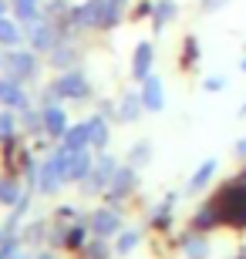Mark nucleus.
<instances>
[{
    "label": "nucleus",
    "instance_id": "f257e3e1",
    "mask_svg": "<svg viewBox=\"0 0 246 259\" xmlns=\"http://www.w3.org/2000/svg\"><path fill=\"white\" fill-rule=\"evenodd\" d=\"M213 205H216V215H219V226L223 229H233V232L246 229V182L243 179L223 185L213 195Z\"/></svg>",
    "mask_w": 246,
    "mask_h": 259
},
{
    "label": "nucleus",
    "instance_id": "f03ea898",
    "mask_svg": "<svg viewBox=\"0 0 246 259\" xmlns=\"http://www.w3.org/2000/svg\"><path fill=\"white\" fill-rule=\"evenodd\" d=\"M88 229H91V236H98V239H115V236L125 229L122 205H108V202H104L101 209H95L88 215Z\"/></svg>",
    "mask_w": 246,
    "mask_h": 259
},
{
    "label": "nucleus",
    "instance_id": "7ed1b4c3",
    "mask_svg": "<svg viewBox=\"0 0 246 259\" xmlns=\"http://www.w3.org/2000/svg\"><path fill=\"white\" fill-rule=\"evenodd\" d=\"M115 172H118V158L108 155V152H98L95 168H91L88 179L81 182V192H85V195H104V189H108V182H112Z\"/></svg>",
    "mask_w": 246,
    "mask_h": 259
},
{
    "label": "nucleus",
    "instance_id": "20e7f679",
    "mask_svg": "<svg viewBox=\"0 0 246 259\" xmlns=\"http://www.w3.org/2000/svg\"><path fill=\"white\" fill-rule=\"evenodd\" d=\"M135 182H138L135 165H118V172L112 175V182L104 189V202H108V205H122V202L135 192Z\"/></svg>",
    "mask_w": 246,
    "mask_h": 259
},
{
    "label": "nucleus",
    "instance_id": "39448f33",
    "mask_svg": "<svg viewBox=\"0 0 246 259\" xmlns=\"http://www.w3.org/2000/svg\"><path fill=\"white\" fill-rule=\"evenodd\" d=\"M51 88H54L57 98H71V101H81V98H88V91H91V88H88V77L78 74V71H67V74H61Z\"/></svg>",
    "mask_w": 246,
    "mask_h": 259
},
{
    "label": "nucleus",
    "instance_id": "423d86ee",
    "mask_svg": "<svg viewBox=\"0 0 246 259\" xmlns=\"http://www.w3.org/2000/svg\"><path fill=\"white\" fill-rule=\"evenodd\" d=\"M179 249L186 259H209L213 256V242L206 239V232H189L186 239H179Z\"/></svg>",
    "mask_w": 246,
    "mask_h": 259
},
{
    "label": "nucleus",
    "instance_id": "0eeeda50",
    "mask_svg": "<svg viewBox=\"0 0 246 259\" xmlns=\"http://www.w3.org/2000/svg\"><path fill=\"white\" fill-rule=\"evenodd\" d=\"M142 105H145V111H162L165 108V91H162V81L155 74H149L142 81Z\"/></svg>",
    "mask_w": 246,
    "mask_h": 259
},
{
    "label": "nucleus",
    "instance_id": "6e6552de",
    "mask_svg": "<svg viewBox=\"0 0 246 259\" xmlns=\"http://www.w3.org/2000/svg\"><path fill=\"white\" fill-rule=\"evenodd\" d=\"M112 142V128H108V118L104 115H95L88 118V145L95 148V152H104Z\"/></svg>",
    "mask_w": 246,
    "mask_h": 259
},
{
    "label": "nucleus",
    "instance_id": "1a4fd4ad",
    "mask_svg": "<svg viewBox=\"0 0 246 259\" xmlns=\"http://www.w3.org/2000/svg\"><path fill=\"white\" fill-rule=\"evenodd\" d=\"M91 168H95V155L88 152V148H78V152H71V168H67V182H85Z\"/></svg>",
    "mask_w": 246,
    "mask_h": 259
},
{
    "label": "nucleus",
    "instance_id": "9d476101",
    "mask_svg": "<svg viewBox=\"0 0 246 259\" xmlns=\"http://www.w3.org/2000/svg\"><path fill=\"white\" fill-rule=\"evenodd\" d=\"M152 61H155L152 44H138V48H135V58H132V77L135 81H145V77L152 74Z\"/></svg>",
    "mask_w": 246,
    "mask_h": 259
},
{
    "label": "nucleus",
    "instance_id": "9b49d317",
    "mask_svg": "<svg viewBox=\"0 0 246 259\" xmlns=\"http://www.w3.org/2000/svg\"><path fill=\"white\" fill-rule=\"evenodd\" d=\"M192 232H209V229H219V215H216V205H213V199L206 202V205H199L196 215L189 219Z\"/></svg>",
    "mask_w": 246,
    "mask_h": 259
},
{
    "label": "nucleus",
    "instance_id": "f8f14e48",
    "mask_svg": "<svg viewBox=\"0 0 246 259\" xmlns=\"http://www.w3.org/2000/svg\"><path fill=\"white\" fill-rule=\"evenodd\" d=\"M216 168H219V162L216 158H206V162L199 165L196 172H192V179H189V185H186V192H202V189H206L209 182H213V175H216Z\"/></svg>",
    "mask_w": 246,
    "mask_h": 259
},
{
    "label": "nucleus",
    "instance_id": "ddd939ff",
    "mask_svg": "<svg viewBox=\"0 0 246 259\" xmlns=\"http://www.w3.org/2000/svg\"><path fill=\"white\" fill-rule=\"evenodd\" d=\"M67 128H71V125H67V118H64V111H61V108H57V105H48V108H44V132L54 135V138H61Z\"/></svg>",
    "mask_w": 246,
    "mask_h": 259
},
{
    "label": "nucleus",
    "instance_id": "4468645a",
    "mask_svg": "<svg viewBox=\"0 0 246 259\" xmlns=\"http://www.w3.org/2000/svg\"><path fill=\"white\" fill-rule=\"evenodd\" d=\"M142 95L138 91H128V95L122 98V105H118V121H138V115H142Z\"/></svg>",
    "mask_w": 246,
    "mask_h": 259
},
{
    "label": "nucleus",
    "instance_id": "2eb2a0df",
    "mask_svg": "<svg viewBox=\"0 0 246 259\" xmlns=\"http://www.w3.org/2000/svg\"><path fill=\"white\" fill-rule=\"evenodd\" d=\"M138 242H142V229H122L115 236V256H128V252L138 249Z\"/></svg>",
    "mask_w": 246,
    "mask_h": 259
},
{
    "label": "nucleus",
    "instance_id": "dca6fc26",
    "mask_svg": "<svg viewBox=\"0 0 246 259\" xmlns=\"http://www.w3.org/2000/svg\"><path fill=\"white\" fill-rule=\"evenodd\" d=\"M61 145H64L67 152H78V148H91L88 145V121L85 125H71L64 135H61Z\"/></svg>",
    "mask_w": 246,
    "mask_h": 259
},
{
    "label": "nucleus",
    "instance_id": "f3484780",
    "mask_svg": "<svg viewBox=\"0 0 246 259\" xmlns=\"http://www.w3.org/2000/svg\"><path fill=\"white\" fill-rule=\"evenodd\" d=\"M112 252H115V246H112V239H88L85 242V249H81V259H112Z\"/></svg>",
    "mask_w": 246,
    "mask_h": 259
},
{
    "label": "nucleus",
    "instance_id": "a211bd4d",
    "mask_svg": "<svg viewBox=\"0 0 246 259\" xmlns=\"http://www.w3.org/2000/svg\"><path fill=\"white\" fill-rule=\"evenodd\" d=\"M7 67L14 71V77L20 81V77H30V74H34V67H38V64H34V58H30V54H10V58H7Z\"/></svg>",
    "mask_w": 246,
    "mask_h": 259
},
{
    "label": "nucleus",
    "instance_id": "6ab92c4d",
    "mask_svg": "<svg viewBox=\"0 0 246 259\" xmlns=\"http://www.w3.org/2000/svg\"><path fill=\"white\" fill-rule=\"evenodd\" d=\"M0 101H4V105H14V108H24L27 98H24V91L17 88V81L10 77V81H0Z\"/></svg>",
    "mask_w": 246,
    "mask_h": 259
},
{
    "label": "nucleus",
    "instance_id": "aec40b11",
    "mask_svg": "<svg viewBox=\"0 0 246 259\" xmlns=\"http://www.w3.org/2000/svg\"><path fill=\"white\" fill-rule=\"evenodd\" d=\"M78 61V48H71V44H54L51 48V64L54 67H71Z\"/></svg>",
    "mask_w": 246,
    "mask_h": 259
},
{
    "label": "nucleus",
    "instance_id": "412c9836",
    "mask_svg": "<svg viewBox=\"0 0 246 259\" xmlns=\"http://www.w3.org/2000/svg\"><path fill=\"white\" fill-rule=\"evenodd\" d=\"M175 0H162V4H155V30H162L165 24H169L172 17H175Z\"/></svg>",
    "mask_w": 246,
    "mask_h": 259
},
{
    "label": "nucleus",
    "instance_id": "4be33fe9",
    "mask_svg": "<svg viewBox=\"0 0 246 259\" xmlns=\"http://www.w3.org/2000/svg\"><path fill=\"white\" fill-rule=\"evenodd\" d=\"M20 185L14 182V179H4V182H0V202H4V205H17L20 202Z\"/></svg>",
    "mask_w": 246,
    "mask_h": 259
},
{
    "label": "nucleus",
    "instance_id": "5701e85b",
    "mask_svg": "<svg viewBox=\"0 0 246 259\" xmlns=\"http://www.w3.org/2000/svg\"><path fill=\"white\" fill-rule=\"evenodd\" d=\"M30 40H34V48L48 51V48H54V30H51L48 24H38V27H34V34H30Z\"/></svg>",
    "mask_w": 246,
    "mask_h": 259
},
{
    "label": "nucleus",
    "instance_id": "b1692460",
    "mask_svg": "<svg viewBox=\"0 0 246 259\" xmlns=\"http://www.w3.org/2000/svg\"><path fill=\"white\" fill-rule=\"evenodd\" d=\"M152 158V145L142 142V145H132V152H128V165H135V168H142V165H149Z\"/></svg>",
    "mask_w": 246,
    "mask_h": 259
},
{
    "label": "nucleus",
    "instance_id": "393cba45",
    "mask_svg": "<svg viewBox=\"0 0 246 259\" xmlns=\"http://www.w3.org/2000/svg\"><path fill=\"white\" fill-rule=\"evenodd\" d=\"M17 37H20L17 27H14V24H7V20H0V40H4V44H14Z\"/></svg>",
    "mask_w": 246,
    "mask_h": 259
},
{
    "label": "nucleus",
    "instance_id": "a878e982",
    "mask_svg": "<svg viewBox=\"0 0 246 259\" xmlns=\"http://www.w3.org/2000/svg\"><path fill=\"white\" fill-rule=\"evenodd\" d=\"M17 14L24 20H30L34 14H38V0H17Z\"/></svg>",
    "mask_w": 246,
    "mask_h": 259
},
{
    "label": "nucleus",
    "instance_id": "bb28decb",
    "mask_svg": "<svg viewBox=\"0 0 246 259\" xmlns=\"http://www.w3.org/2000/svg\"><path fill=\"white\" fill-rule=\"evenodd\" d=\"M209 91V95H213V91H223V88H226V77H206V84H202Z\"/></svg>",
    "mask_w": 246,
    "mask_h": 259
},
{
    "label": "nucleus",
    "instance_id": "cd10ccee",
    "mask_svg": "<svg viewBox=\"0 0 246 259\" xmlns=\"http://www.w3.org/2000/svg\"><path fill=\"white\" fill-rule=\"evenodd\" d=\"M226 4H229V0H202V10H206V14H213V10H223Z\"/></svg>",
    "mask_w": 246,
    "mask_h": 259
},
{
    "label": "nucleus",
    "instance_id": "c85d7f7f",
    "mask_svg": "<svg viewBox=\"0 0 246 259\" xmlns=\"http://www.w3.org/2000/svg\"><path fill=\"white\" fill-rule=\"evenodd\" d=\"M10 132H14V121L7 115H0V135H10Z\"/></svg>",
    "mask_w": 246,
    "mask_h": 259
},
{
    "label": "nucleus",
    "instance_id": "c756f323",
    "mask_svg": "<svg viewBox=\"0 0 246 259\" xmlns=\"http://www.w3.org/2000/svg\"><path fill=\"white\" fill-rule=\"evenodd\" d=\"M236 155H239V158H246V138H239V142H236Z\"/></svg>",
    "mask_w": 246,
    "mask_h": 259
},
{
    "label": "nucleus",
    "instance_id": "7c9ffc66",
    "mask_svg": "<svg viewBox=\"0 0 246 259\" xmlns=\"http://www.w3.org/2000/svg\"><path fill=\"white\" fill-rule=\"evenodd\" d=\"M10 259H27V256H24V252H14V256H10Z\"/></svg>",
    "mask_w": 246,
    "mask_h": 259
},
{
    "label": "nucleus",
    "instance_id": "2f4dec72",
    "mask_svg": "<svg viewBox=\"0 0 246 259\" xmlns=\"http://www.w3.org/2000/svg\"><path fill=\"white\" fill-rule=\"evenodd\" d=\"M239 71H243V74H246V58H243V61H239Z\"/></svg>",
    "mask_w": 246,
    "mask_h": 259
},
{
    "label": "nucleus",
    "instance_id": "473e14b6",
    "mask_svg": "<svg viewBox=\"0 0 246 259\" xmlns=\"http://www.w3.org/2000/svg\"><path fill=\"white\" fill-rule=\"evenodd\" d=\"M239 179H243V182H246V165H243V172H239Z\"/></svg>",
    "mask_w": 246,
    "mask_h": 259
},
{
    "label": "nucleus",
    "instance_id": "72a5a7b5",
    "mask_svg": "<svg viewBox=\"0 0 246 259\" xmlns=\"http://www.w3.org/2000/svg\"><path fill=\"white\" fill-rule=\"evenodd\" d=\"M239 115H246V101H243V108H239Z\"/></svg>",
    "mask_w": 246,
    "mask_h": 259
},
{
    "label": "nucleus",
    "instance_id": "f704fd0d",
    "mask_svg": "<svg viewBox=\"0 0 246 259\" xmlns=\"http://www.w3.org/2000/svg\"><path fill=\"white\" fill-rule=\"evenodd\" d=\"M0 239H4V229H0Z\"/></svg>",
    "mask_w": 246,
    "mask_h": 259
}]
</instances>
